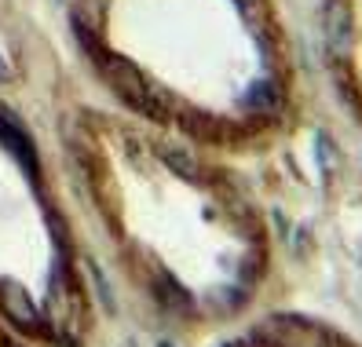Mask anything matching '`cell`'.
Returning <instances> with one entry per match:
<instances>
[{
  "instance_id": "obj_3",
  "label": "cell",
  "mask_w": 362,
  "mask_h": 347,
  "mask_svg": "<svg viewBox=\"0 0 362 347\" xmlns=\"http://www.w3.org/2000/svg\"><path fill=\"white\" fill-rule=\"evenodd\" d=\"M223 347H227V343H223Z\"/></svg>"
},
{
  "instance_id": "obj_1",
  "label": "cell",
  "mask_w": 362,
  "mask_h": 347,
  "mask_svg": "<svg viewBox=\"0 0 362 347\" xmlns=\"http://www.w3.org/2000/svg\"><path fill=\"white\" fill-rule=\"evenodd\" d=\"M70 33L124 110L194 146L257 154L304 121L282 0H70Z\"/></svg>"
},
{
  "instance_id": "obj_2",
  "label": "cell",
  "mask_w": 362,
  "mask_h": 347,
  "mask_svg": "<svg viewBox=\"0 0 362 347\" xmlns=\"http://www.w3.org/2000/svg\"><path fill=\"white\" fill-rule=\"evenodd\" d=\"M315 66L362 146V0H315Z\"/></svg>"
}]
</instances>
